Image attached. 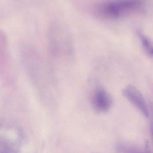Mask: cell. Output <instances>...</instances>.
I'll list each match as a JSON object with an SVG mask.
<instances>
[{"mask_svg":"<svg viewBox=\"0 0 153 153\" xmlns=\"http://www.w3.org/2000/svg\"><path fill=\"white\" fill-rule=\"evenodd\" d=\"M145 7L142 0H105L95 4L92 13L101 19L118 20L140 14Z\"/></svg>","mask_w":153,"mask_h":153,"instance_id":"6da1fadb","label":"cell"},{"mask_svg":"<svg viewBox=\"0 0 153 153\" xmlns=\"http://www.w3.org/2000/svg\"><path fill=\"white\" fill-rule=\"evenodd\" d=\"M122 94L146 117H149V111L146 101L137 88L134 85H127L122 90Z\"/></svg>","mask_w":153,"mask_h":153,"instance_id":"7a4b0ae2","label":"cell"},{"mask_svg":"<svg viewBox=\"0 0 153 153\" xmlns=\"http://www.w3.org/2000/svg\"><path fill=\"white\" fill-rule=\"evenodd\" d=\"M92 102L96 111L105 112L111 108L113 100L109 94L104 88L99 87L95 90L93 94Z\"/></svg>","mask_w":153,"mask_h":153,"instance_id":"3957f363","label":"cell"},{"mask_svg":"<svg viewBox=\"0 0 153 153\" xmlns=\"http://www.w3.org/2000/svg\"><path fill=\"white\" fill-rule=\"evenodd\" d=\"M137 35L141 40L143 48L146 54L149 57L153 56V45L152 41L149 38L147 37L143 32L138 31Z\"/></svg>","mask_w":153,"mask_h":153,"instance_id":"277c9868","label":"cell"}]
</instances>
